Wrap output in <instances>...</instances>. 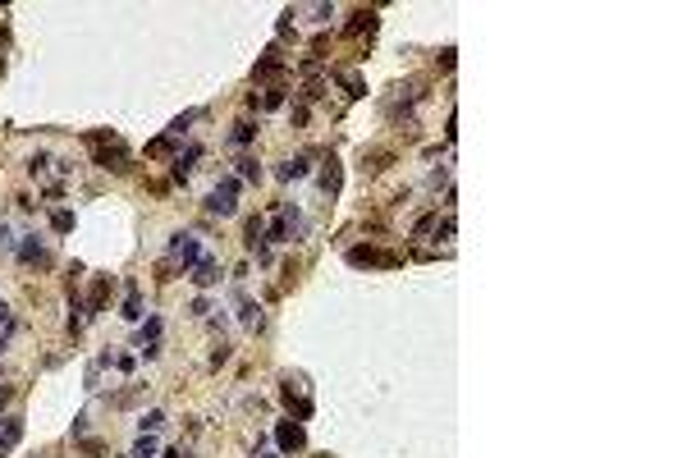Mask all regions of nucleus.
<instances>
[{"mask_svg":"<svg viewBox=\"0 0 687 458\" xmlns=\"http://www.w3.org/2000/svg\"><path fill=\"white\" fill-rule=\"evenodd\" d=\"M92 161L106 165V170H129V152H124V142L115 133H92Z\"/></svg>","mask_w":687,"mask_h":458,"instance_id":"f257e3e1","label":"nucleus"},{"mask_svg":"<svg viewBox=\"0 0 687 458\" xmlns=\"http://www.w3.org/2000/svg\"><path fill=\"white\" fill-rule=\"evenodd\" d=\"M207 211H211V216H234V211H239V179H225V184L211 188Z\"/></svg>","mask_w":687,"mask_h":458,"instance_id":"f03ea898","label":"nucleus"},{"mask_svg":"<svg viewBox=\"0 0 687 458\" xmlns=\"http://www.w3.org/2000/svg\"><path fill=\"white\" fill-rule=\"evenodd\" d=\"M399 262H404L399 252H381V248H371V243L349 248V266H399Z\"/></svg>","mask_w":687,"mask_h":458,"instance_id":"7ed1b4c3","label":"nucleus"},{"mask_svg":"<svg viewBox=\"0 0 687 458\" xmlns=\"http://www.w3.org/2000/svg\"><path fill=\"white\" fill-rule=\"evenodd\" d=\"M275 445H280L284 454H298V449L307 445V431H303V422H294V417H284V422L275 426Z\"/></svg>","mask_w":687,"mask_h":458,"instance_id":"20e7f679","label":"nucleus"},{"mask_svg":"<svg viewBox=\"0 0 687 458\" xmlns=\"http://www.w3.org/2000/svg\"><path fill=\"white\" fill-rule=\"evenodd\" d=\"M170 252H175V262L188 266V271L202 262V243H197V234H175V239H170Z\"/></svg>","mask_w":687,"mask_h":458,"instance_id":"39448f33","label":"nucleus"},{"mask_svg":"<svg viewBox=\"0 0 687 458\" xmlns=\"http://www.w3.org/2000/svg\"><path fill=\"white\" fill-rule=\"evenodd\" d=\"M280 399H284V408H289L298 422H307V417H312V399H307L303 390H294V381H284V385H280Z\"/></svg>","mask_w":687,"mask_h":458,"instance_id":"423d86ee","label":"nucleus"},{"mask_svg":"<svg viewBox=\"0 0 687 458\" xmlns=\"http://www.w3.org/2000/svg\"><path fill=\"white\" fill-rule=\"evenodd\" d=\"M376 23H381V14H376V10H353L349 14V37H362V33H376Z\"/></svg>","mask_w":687,"mask_h":458,"instance_id":"0eeeda50","label":"nucleus"},{"mask_svg":"<svg viewBox=\"0 0 687 458\" xmlns=\"http://www.w3.org/2000/svg\"><path fill=\"white\" fill-rule=\"evenodd\" d=\"M284 69V55H280V46H266L262 51V60H257V69H252V74L257 78H271V74H280Z\"/></svg>","mask_w":687,"mask_h":458,"instance_id":"6e6552de","label":"nucleus"},{"mask_svg":"<svg viewBox=\"0 0 687 458\" xmlns=\"http://www.w3.org/2000/svg\"><path fill=\"white\" fill-rule=\"evenodd\" d=\"M216 280H220V266L211 262V257H202V262L193 266V284H197V289H211Z\"/></svg>","mask_w":687,"mask_h":458,"instance_id":"1a4fd4ad","label":"nucleus"},{"mask_svg":"<svg viewBox=\"0 0 687 458\" xmlns=\"http://www.w3.org/2000/svg\"><path fill=\"white\" fill-rule=\"evenodd\" d=\"M243 243H248L252 252L266 243V225H262V216H248V220H243Z\"/></svg>","mask_w":687,"mask_h":458,"instance_id":"9d476101","label":"nucleus"},{"mask_svg":"<svg viewBox=\"0 0 687 458\" xmlns=\"http://www.w3.org/2000/svg\"><path fill=\"white\" fill-rule=\"evenodd\" d=\"M19 257H23L28 266H51V252H46L37 239H28V243H23V248H19Z\"/></svg>","mask_w":687,"mask_h":458,"instance_id":"9b49d317","label":"nucleus"},{"mask_svg":"<svg viewBox=\"0 0 687 458\" xmlns=\"http://www.w3.org/2000/svg\"><path fill=\"white\" fill-rule=\"evenodd\" d=\"M106 298H110V275H101L88 294V312H106Z\"/></svg>","mask_w":687,"mask_h":458,"instance_id":"f8f14e48","label":"nucleus"},{"mask_svg":"<svg viewBox=\"0 0 687 458\" xmlns=\"http://www.w3.org/2000/svg\"><path fill=\"white\" fill-rule=\"evenodd\" d=\"M275 175H280L284 184H289V179H303V175H307V156H294V161H284Z\"/></svg>","mask_w":687,"mask_h":458,"instance_id":"ddd939ff","label":"nucleus"},{"mask_svg":"<svg viewBox=\"0 0 687 458\" xmlns=\"http://www.w3.org/2000/svg\"><path fill=\"white\" fill-rule=\"evenodd\" d=\"M321 188H326L330 197L339 193V161H335V156H330V161H326V170H321Z\"/></svg>","mask_w":687,"mask_h":458,"instance_id":"4468645a","label":"nucleus"},{"mask_svg":"<svg viewBox=\"0 0 687 458\" xmlns=\"http://www.w3.org/2000/svg\"><path fill=\"white\" fill-rule=\"evenodd\" d=\"M124 321H138L142 317V298H138V284H129V298H124V312H120Z\"/></svg>","mask_w":687,"mask_h":458,"instance_id":"2eb2a0df","label":"nucleus"},{"mask_svg":"<svg viewBox=\"0 0 687 458\" xmlns=\"http://www.w3.org/2000/svg\"><path fill=\"white\" fill-rule=\"evenodd\" d=\"M239 317H243V326H262V307L248 303V298L239 294Z\"/></svg>","mask_w":687,"mask_h":458,"instance_id":"dca6fc26","label":"nucleus"},{"mask_svg":"<svg viewBox=\"0 0 687 458\" xmlns=\"http://www.w3.org/2000/svg\"><path fill=\"white\" fill-rule=\"evenodd\" d=\"M257 179H262V165L252 161V156H243L239 161V184H257Z\"/></svg>","mask_w":687,"mask_h":458,"instance_id":"f3484780","label":"nucleus"},{"mask_svg":"<svg viewBox=\"0 0 687 458\" xmlns=\"http://www.w3.org/2000/svg\"><path fill=\"white\" fill-rule=\"evenodd\" d=\"M229 138L239 142V147H248V142L257 138V124H252V120H239V124H234V133H229Z\"/></svg>","mask_w":687,"mask_h":458,"instance_id":"a211bd4d","label":"nucleus"},{"mask_svg":"<svg viewBox=\"0 0 687 458\" xmlns=\"http://www.w3.org/2000/svg\"><path fill=\"white\" fill-rule=\"evenodd\" d=\"M156 339H161V317H152L142 326V349H156Z\"/></svg>","mask_w":687,"mask_h":458,"instance_id":"6ab92c4d","label":"nucleus"},{"mask_svg":"<svg viewBox=\"0 0 687 458\" xmlns=\"http://www.w3.org/2000/svg\"><path fill=\"white\" fill-rule=\"evenodd\" d=\"M51 229L55 234H69L74 229V211H51Z\"/></svg>","mask_w":687,"mask_h":458,"instance_id":"aec40b11","label":"nucleus"},{"mask_svg":"<svg viewBox=\"0 0 687 458\" xmlns=\"http://www.w3.org/2000/svg\"><path fill=\"white\" fill-rule=\"evenodd\" d=\"M142 436H156V431H161V426H165V413H156V408H152V413H147V417H142Z\"/></svg>","mask_w":687,"mask_h":458,"instance_id":"412c9836","label":"nucleus"},{"mask_svg":"<svg viewBox=\"0 0 687 458\" xmlns=\"http://www.w3.org/2000/svg\"><path fill=\"white\" fill-rule=\"evenodd\" d=\"M193 161H197V147H188L184 156L175 161V179H188V170H193Z\"/></svg>","mask_w":687,"mask_h":458,"instance_id":"4be33fe9","label":"nucleus"},{"mask_svg":"<svg viewBox=\"0 0 687 458\" xmlns=\"http://www.w3.org/2000/svg\"><path fill=\"white\" fill-rule=\"evenodd\" d=\"M19 436H23V422H19V417H10V422H5V436H0V440H5V445H19Z\"/></svg>","mask_w":687,"mask_h":458,"instance_id":"5701e85b","label":"nucleus"},{"mask_svg":"<svg viewBox=\"0 0 687 458\" xmlns=\"http://www.w3.org/2000/svg\"><path fill=\"white\" fill-rule=\"evenodd\" d=\"M129 458H156V440H152V436H142L138 445H133V454H129Z\"/></svg>","mask_w":687,"mask_h":458,"instance_id":"b1692460","label":"nucleus"},{"mask_svg":"<svg viewBox=\"0 0 687 458\" xmlns=\"http://www.w3.org/2000/svg\"><path fill=\"white\" fill-rule=\"evenodd\" d=\"M339 83L349 88V97H362V92H367V88H362V78H358V74H339Z\"/></svg>","mask_w":687,"mask_h":458,"instance_id":"393cba45","label":"nucleus"},{"mask_svg":"<svg viewBox=\"0 0 687 458\" xmlns=\"http://www.w3.org/2000/svg\"><path fill=\"white\" fill-rule=\"evenodd\" d=\"M175 147V138H156V142H147V156H165Z\"/></svg>","mask_w":687,"mask_h":458,"instance_id":"a878e982","label":"nucleus"},{"mask_svg":"<svg viewBox=\"0 0 687 458\" xmlns=\"http://www.w3.org/2000/svg\"><path fill=\"white\" fill-rule=\"evenodd\" d=\"M262 106H266V110L284 106V88H271V92H266V97H262Z\"/></svg>","mask_w":687,"mask_h":458,"instance_id":"bb28decb","label":"nucleus"},{"mask_svg":"<svg viewBox=\"0 0 687 458\" xmlns=\"http://www.w3.org/2000/svg\"><path fill=\"white\" fill-rule=\"evenodd\" d=\"M225 362H229V344H220V349L211 353V367H225Z\"/></svg>","mask_w":687,"mask_h":458,"instance_id":"cd10ccee","label":"nucleus"},{"mask_svg":"<svg viewBox=\"0 0 687 458\" xmlns=\"http://www.w3.org/2000/svg\"><path fill=\"white\" fill-rule=\"evenodd\" d=\"M0 326H10V307L0 303Z\"/></svg>","mask_w":687,"mask_h":458,"instance_id":"c85d7f7f","label":"nucleus"},{"mask_svg":"<svg viewBox=\"0 0 687 458\" xmlns=\"http://www.w3.org/2000/svg\"><path fill=\"white\" fill-rule=\"evenodd\" d=\"M161 458H193V454H184V449H170V454H161Z\"/></svg>","mask_w":687,"mask_h":458,"instance_id":"c756f323","label":"nucleus"},{"mask_svg":"<svg viewBox=\"0 0 687 458\" xmlns=\"http://www.w3.org/2000/svg\"><path fill=\"white\" fill-rule=\"evenodd\" d=\"M5 454H10V445H5V440H0V458H5Z\"/></svg>","mask_w":687,"mask_h":458,"instance_id":"7c9ffc66","label":"nucleus"},{"mask_svg":"<svg viewBox=\"0 0 687 458\" xmlns=\"http://www.w3.org/2000/svg\"><path fill=\"white\" fill-rule=\"evenodd\" d=\"M5 399H10V390H0V404H5Z\"/></svg>","mask_w":687,"mask_h":458,"instance_id":"2f4dec72","label":"nucleus"}]
</instances>
